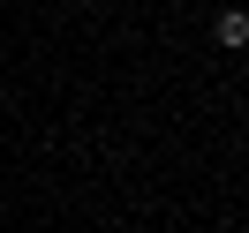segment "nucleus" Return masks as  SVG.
<instances>
[{
  "instance_id": "nucleus-1",
  "label": "nucleus",
  "mask_w": 249,
  "mask_h": 233,
  "mask_svg": "<svg viewBox=\"0 0 249 233\" xmlns=\"http://www.w3.org/2000/svg\"><path fill=\"white\" fill-rule=\"evenodd\" d=\"M212 31H219V46H249V16H242V8H227Z\"/></svg>"
}]
</instances>
